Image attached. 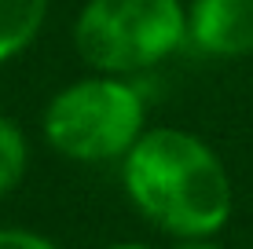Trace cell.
Masks as SVG:
<instances>
[{"label": "cell", "instance_id": "obj_1", "mask_svg": "<svg viewBox=\"0 0 253 249\" xmlns=\"http://www.w3.org/2000/svg\"><path fill=\"white\" fill-rule=\"evenodd\" d=\"M121 187L139 216L172 238L220 235L235 205L228 165L187 128H147L121 158Z\"/></svg>", "mask_w": 253, "mask_h": 249}, {"label": "cell", "instance_id": "obj_2", "mask_svg": "<svg viewBox=\"0 0 253 249\" xmlns=\"http://www.w3.org/2000/svg\"><path fill=\"white\" fill-rule=\"evenodd\" d=\"M44 143L81 165L121 161L147 132V99L128 77L92 73L70 81L41 114Z\"/></svg>", "mask_w": 253, "mask_h": 249}, {"label": "cell", "instance_id": "obj_3", "mask_svg": "<svg viewBox=\"0 0 253 249\" xmlns=\"http://www.w3.org/2000/svg\"><path fill=\"white\" fill-rule=\"evenodd\" d=\"M74 51L92 73L132 77L187 44L184 0H84L74 19Z\"/></svg>", "mask_w": 253, "mask_h": 249}, {"label": "cell", "instance_id": "obj_4", "mask_svg": "<svg viewBox=\"0 0 253 249\" xmlns=\"http://www.w3.org/2000/svg\"><path fill=\"white\" fill-rule=\"evenodd\" d=\"M187 44L209 59H250L253 0H191Z\"/></svg>", "mask_w": 253, "mask_h": 249}, {"label": "cell", "instance_id": "obj_5", "mask_svg": "<svg viewBox=\"0 0 253 249\" xmlns=\"http://www.w3.org/2000/svg\"><path fill=\"white\" fill-rule=\"evenodd\" d=\"M44 15L48 0H0V66L37 40Z\"/></svg>", "mask_w": 253, "mask_h": 249}, {"label": "cell", "instance_id": "obj_6", "mask_svg": "<svg viewBox=\"0 0 253 249\" xmlns=\"http://www.w3.org/2000/svg\"><path fill=\"white\" fill-rule=\"evenodd\" d=\"M26 169H30V143L22 125L0 114V198H7L26 179Z\"/></svg>", "mask_w": 253, "mask_h": 249}, {"label": "cell", "instance_id": "obj_7", "mask_svg": "<svg viewBox=\"0 0 253 249\" xmlns=\"http://www.w3.org/2000/svg\"><path fill=\"white\" fill-rule=\"evenodd\" d=\"M0 249H59L51 238L22 227H0Z\"/></svg>", "mask_w": 253, "mask_h": 249}, {"label": "cell", "instance_id": "obj_8", "mask_svg": "<svg viewBox=\"0 0 253 249\" xmlns=\"http://www.w3.org/2000/svg\"><path fill=\"white\" fill-rule=\"evenodd\" d=\"M172 249H224L216 242V235H191V238H180Z\"/></svg>", "mask_w": 253, "mask_h": 249}, {"label": "cell", "instance_id": "obj_9", "mask_svg": "<svg viewBox=\"0 0 253 249\" xmlns=\"http://www.w3.org/2000/svg\"><path fill=\"white\" fill-rule=\"evenodd\" d=\"M110 249H151V246H139V242H121V246H110Z\"/></svg>", "mask_w": 253, "mask_h": 249}]
</instances>
